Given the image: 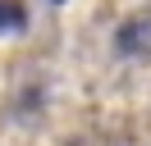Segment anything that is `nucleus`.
<instances>
[{
	"label": "nucleus",
	"instance_id": "nucleus-1",
	"mask_svg": "<svg viewBox=\"0 0 151 146\" xmlns=\"http://www.w3.org/2000/svg\"><path fill=\"white\" fill-rule=\"evenodd\" d=\"M28 27V14H23L19 0H0V32H23Z\"/></svg>",
	"mask_w": 151,
	"mask_h": 146
},
{
	"label": "nucleus",
	"instance_id": "nucleus-2",
	"mask_svg": "<svg viewBox=\"0 0 151 146\" xmlns=\"http://www.w3.org/2000/svg\"><path fill=\"white\" fill-rule=\"evenodd\" d=\"M55 5H60V0H55Z\"/></svg>",
	"mask_w": 151,
	"mask_h": 146
}]
</instances>
